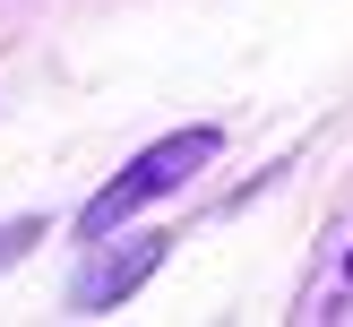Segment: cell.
Masks as SVG:
<instances>
[{"instance_id": "6da1fadb", "label": "cell", "mask_w": 353, "mask_h": 327, "mask_svg": "<svg viewBox=\"0 0 353 327\" xmlns=\"http://www.w3.org/2000/svg\"><path fill=\"white\" fill-rule=\"evenodd\" d=\"M216 147H224L216 129H172V138H155L147 155H130V172H121V181H103L95 198H86V215H78V233H86V241H103V233H121V224H130L138 207H155V198H172V189H181L190 172H207V164H216Z\"/></svg>"}, {"instance_id": "7a4b0ae2", "label": "cell", "mask_w": 353, "mask_h": 327, "mask_svg": "<svg viewBox=\"0 0 353 327\" xmlns=\"http://www.w3.org/2000/svg\"><path fill=\"white\" fill-rule=\"evenodd\" d=\"M164 267V241H138L130 258H112V267H86V284H78V310H112V302H130L147 275Z\"/></svg>"}, {"instance_id": "3957f363", "label": "cell", "mask_w": 353, "mask_h": 327, "mask_svg": "<svg viewBox=\"0 0 353 327\" xmlns=\"http://www.w3.org/2000/svg\"><path fill=\"white\" fill-rule=\"evenodd\" d=\"M345 275H353V258H345Z\"/></svg>"}]
</instances>
